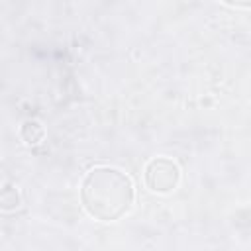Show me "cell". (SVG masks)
Returning <instances> with one entry per match:
<instances>
[{
  "label": "cell",
  "instance_id": "1",
  "mask_svg": "<svg viewBox=\"0 0 251 251\" xmlns=\"http://www.w3.org/2000/svg\"><path fill=\"white\" fill-rule=\"evenodd\" d=\"M135 192L131 178L114 167H94L80 184L84 210L100 222H116L129 212Z\"/></svg>",
  "mask_w": 251,
  "mask_h": 251
},
{
  "label": "cell",
  "instance_id": "2",
  "mask_svg": "<svg viewBox=\"0 0 251 251\" xmlns=\"http://www.w3.org/2000/svg\"><path fill=\"white\" fill-rule=\"evenodd\" d=\"M178 180H180V169L169 157L151 159L145 167V184L153 192L159 194L173 192L178 186Z\"/></svg>",
  "mask_w": 251,
  "mask_h": 251
},
{
  "label": "cell",
  "instance_id": "3",
  "mask_svg": "<svg viewBox=\"0 0 251 251\" xmlns=\"http://www.w3.org/2000/svg\"><path fill=\"white\" fill-rule=\"evenodd\" d=\"M20 137L27 143V145H35L39 141H43L45 137V127L41 126V122L37 120H25L20 127Z\"/></svg>",
  "mask_w": 251,
  "mask_h": 251
},
{
  "label": "cell",
  "instance_id": "4",
  "mask_svg": "<svg viewBox=\"0 0 251 251\" xmlns=\"http://www.w3.org/2000/svg\"><path fill=\"white\" fill-rule=\"evenodd\" d=\"M20 204H22L20 192H18L14 186L6 184V186L2 188V194H0V206H2V210H4V212H12V210L20 208Z\"/></svg>",
  "mask_w": 251,
  "mask_h": 251
},
{
  "label": "cell",
  "instance_id": "5",
  "mask_svg": "<svg viewBox=\"0 0 251 251\" xmlns=\"http://www.w3.org/2000/svg\"><path fill=\"white\" fill-rule=\"evenodd\" d=\"M227 6H233V8H251V0H220Z\"/></svg>",
  "mask_w": 251,
  "mask_h": 251
}]
</instances>
